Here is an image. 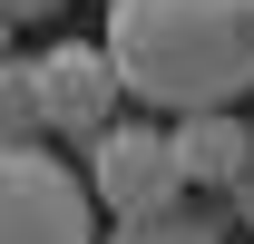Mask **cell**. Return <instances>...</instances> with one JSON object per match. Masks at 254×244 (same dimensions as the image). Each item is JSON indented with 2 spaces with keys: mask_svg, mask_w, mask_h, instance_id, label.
<instances>
[{
  "mask_svg": "<svg viewBox=\"0 0 254 244\" xmlns=\"http://www.w3.org/2000/svg\"><path fill=\"white\" fill-rule=\"evenodd\" d=\"M108 68L147 118L254 98V0H108Z\"/></svg>",
  "mask_w": 254,
  "mask_h": 244,
  "instance_id": "1",
  "label": "cell"
},
{
  "mask_svg": "<svg viewBox=\"0 0 254 244\" xmlns=\"http://www.w3.org/2000/svg\"><path fill=\"white\" fill-rule=\"evenodd\" d=\"M0 244H98L88 176L49 147H0Z\"/></svg>",
  "mask_w": 254,
  "mask_h": 244,
  "instance_id": "2",
  "label": "cell"
},
{
  "mask_svg": "<svg viewBox=\"0 0 254 244\" xmlns=\"http://www.w3.org/2000/svg\"><path fill=\"white\" fill-rule=\"evenodd\" d=\"M195 185H186V166H176V127H157V118H137V127H108L88 147V205L98 215H118V225H137V215H166V205H186Z\"/></svg>",
  "mask_w": 254,
  "mask_h": 244,
  "instance_id": "3",
  "label": "cell"
},
{
  "mask_svg": "<svg viewBox=\"0 0 254 244\" xmlns=\"http://www.w3.org/2000/svg\"><path fill=\"white\" fill-rule=\"evenodd\" d=\"M30 88H39V137H68V147H98L127 108V88H118L98 39H49L30 59Z\"/></svg>",
  "mask_w": 254,
  "mask_h": 244,
  "instance_id": "4",
  "label": "cell"
},
{
  "mask_svg": "<svg viewBox=\"0 0 254 244\" xmlns=\"http://www.w3.org/2000/svg\"><path fill=\"white\" fill-rule=\"evenodd\" d=\"M245 147H254V118H235V108H195V118H176V166H186L195 195H225L235 166H245Z\"/></svg>",
  "mask_w": 254,
  "mask_h": 244,
  "instance_id": "5",
  "label": "cell"
},
{
  "mask_svg": "<svg viewBox=\"0 0 254 244\" xmlns=\"http://www.w3.org/2000/svg\"><path fill=\"white\" fill-rule=\"evenodd\" d=\"M108 244H225V215H205V205H166V215L118 225Z\"/></svg>",
  "mask_w": 254,
  "mask_h": 244,
  "instance_id": "6",
  "label": "cell"
},
{
  "mask_svg": "<svg viewBox=\"0 0 254 244\" xmlns=\"http://www.w3.org/2000/svg\"><path fill=\"white\" fill-rule=\"evenodd\" d=\"M0 147H39V88H30V59L20 49L0 59Z\"/></svg>",
  "mask_w": 254,
  "mask_h": 244,
  "instance_id": "7",
  "label": "cell"
},
{
  "mask_svg": "<svg viewBox=\"0 0 254 244\" xmlns=\"http://www.w3.org/2000/svg\"><path fill=\"white\" fill-rule=\"evenodd\" d=\"M225 205H235V225H254V147H245V166H235V185H225Z\"/></svg>",
  "mask_w": 254,
  "mask_h": 244,
  "instance_id": "8",
  "label": "cell"
},
{
  "mask_svg": "<svg viewBox=\"0 0 254 244\" xmlns=\"http://www.w3.org/2000/svg\"><path fill=\"white\" fill-rule=\"evenodd\" d=\"M49 10H59V0H0V20H10V30H39Z\"/></svg>",
  "mask_w": 254,
  "mask_h": 244,
  "instance_id": "9",
  "label": "cell"
},
{
  "mask_svg": "<svg viewBox=\"0 0 254 244\" xmlns=\"http://www.w3.org/2000/svg\"><path fill=\"white\" fill-rule=\"evenodd\" d=\"M0 59H10V20H0Z\"/></svg>",
  "mask_w": 254,
  "mask_h": 244,
  "instance_id": "10",
  "label": "cell"
}]
</instances>
